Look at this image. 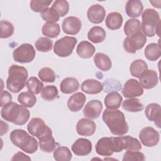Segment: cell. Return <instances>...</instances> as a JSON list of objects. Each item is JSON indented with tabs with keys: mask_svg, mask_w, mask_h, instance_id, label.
Instances as JSON below:
<instances>
[{
	"mask_svg": "<svg viewBox=\"0 0 161 161\" xmlns=\"http://www.w3.org/2000/svg\"><path fill=\"white\" fill-rule=\"evenodd\" d=\"M28 132L38 139L45 136L47 134L52 133V130L40 118H33L29 121L27 125Z\"/></svg>",
	"mask_w": 161,
	"mask_h": 161,
	"instance_id": "9c48e42d",
	"label": "cell"
},
{
	"mask_svg": "<svg viewBox=\"0 0 161 161\" xmlns=\"http://www.w3.org/2000/svg\"><path fill=\"white\" fill-rule=\"evenodd\" d=\"M147 42V36L142 31L127 36L123 41L125 50L130 53H135L137 50L142 49Z\"/></svg>",
	"mask_w": 161,
	"mask_h": 161,
	"instance_id": "ba28073f",
	"label": "cell"
},
{
	"mask_svg": "<svg viewBox=\"0 0 161 161\" xmlns=\"http://www.w3.org/2000/svg\"><path fill=\"white\" fill-rule=\"evenodd\" d=\"M103 89V84L97 80L87 79L81 84V90L88 94H96L100 93Z\"/></svg>",
	"mask_w": 161,
	"mask_h": 161,
	"instance_id": "44dd1931",
	"label": "cell"
},
{
	"mask_svg": "<svg viewBox=\"0 0 161 161\" xmlns=\"http://www.w3.org/2000/svg\"><path fill=\"white\" fill-rule=\"evenodd\" d=\"M81 27V21L75 16H68L63 20L62 23V30L67 35H74L77 34L80 31Z\"/></svg>",
	"mask_w": 161,
	"mask_h": 161,
	"instance_id": "4fadbf2b",
	"label": "cell"
},
{
	"mask_svg": "<svg viewBox=\"0 0 161 161\" xmlns=\"http://www.w3.org/2000/svg\"><path fill=\"white\" fill-rule=\"evenodd\" d=\"M1 116L5 121L21 126L28 121L30 113L24 106L11 102L3 107L1 110Z\"/></svg>",
	"mask_w": 161,
	"mask_h": 161,
	"instance_id": "7a4b0ae2",
	"label": "cell"
},
{
	"mask_svg": "<svg viewBox=\"0 0 161 161\" xmlns=\"http://www.w3.org/2000/svg\"><path fill=\"white\" fill-rule=\"evenodd\" d=\"M43 35L49 38H56L60 33V25L58 23H45L42 28Z\"/></svg>",
	"mask_w": 161,
	"mask_h": 161,
	"instance_id": "e575fe53",
	"label": "cell"
},
{
	"mask_svg": "<svg viewBox=\"0 0 161 161\" xmlns=\"http://www.w3.org/2000/svg\"><path fill=\"white\" fill-rule=\"evenodd\" d=\"M52 8L58 13L60 17H63L69 12V4L65 0H56L53 3Z\"/></svg>",
	"mask_w": 161,
	"mask_h": 161,
	"instance_id": "ee69618b",
	"label": "cell"
},
{
	"mask_svg": "<svg viewBox=\"0 0 161 161\" xmlns=\"http://www.w3.org/2000/svg\"><path fill=\"white\" fill-rule=\"evenodd\" d=\"M9 138L13 145L27 153H33L38 150L37 140L24 130H13L10 133Z\"/></svg>",
	"mask_w": 161,
	"mask_h": 161,
	"instance_id": "277c9868",
	"label": "cell"
},
{
	"mask_svg": "<svg viewBox=\"0 0 161 161\" xmlns=\"http://www.w3.org/2000/svg\"><path fill=\"white\" fill-rule=\"evenodd\" d=\"M1 136L6 133L8 131V125L7 123L3 122V120H1Z\"/></svg>",
	"mask_w": 161,
	"mask_h": 161,
	"instance_id": "681fc988",
	"label": "cell"
},
{
	"mask_svg": "<svg viewBox=\"0 0 161 161\" xmlns=\"http://www.w3.org/2000/svg\"><path fill=\"white\" fill-rule=\"evenodd\" d=\"M0 101H1L0 106L1 107H4L6 104H8V103L11 102V101H12V96L7 91L2 90L1 91Z\"/></svg>",
	"mask_w": 161,
	"mask_h": 161,
	"instance_id": "7dc6e473",
	"label": "cell"
},
{
	"mask_svg": "<svg viewBox=\"0 0 161 161\" xmlns=\"http://www.w3.org/2000/svg\"><path fill=\"white\" fill-rule=\"evenodd\" d=\"M103 120L111 133L114 135L123 136L128 131V125L125 114L117 109H105L103 113Z\"/></svg>",
	"mask_w": 161,
	"mask_h": 161,
	"instance_id": "6da1fadb",
	"label": "cell"
},
{
	"mask_svg": "<svg viewBox=\"0 0 161 161\" xmlns=\"http://www.w3.org/2000/svg\"><path fill=\"white\" fill-rule=\"evenodd\" d=\"M77 42L76 38L65 36L57 40L53 45V52L60 57H67L70 55Z\"/></svg>",
	"mask_w": 161,
	"mask_h": 161,
	"instance_id": "8992f818",
	"label": "cell"
},
{
	"mask_svg": "<svg viewBox=\"0 0 161 161\" xmlns=\"http://www.w3.org/2000/svg\"><path fill=\"white\" fill-rule=\"evenodd\" d=\"M144 54L145 57L150 61L157 60L161 55L160 45L158 43H149L145 48Z\"/></svg>",
	"mask_w": 161,
	"mask_h": 161,
	"instance_id": "f546056e",
	"label": "cell"
},
{
	"mask_svg": "<svg viewBox=\"0 0 161 161\" xmlns=\"http://www.w3.org/2000/svg\"><path fill=\"white\" fill-rule=\"evenodd\" d=\"M138 136L142 143L147 147H153L157 145L160 140L159 133L150 126L142 129Z\"/></svg>",
	"mask_w": 161,
	"mask_h": 161,
	"instance_id": "30bf717a",
	"label": "cell"
},
{
	"mask_svg": "<svg viewBox=\"0 0 161 161\" xmlns=\"http://www.w3.org/2000/svg\"><path fill=\"white\" fill-rule=\"evenodd\" d=\"M52 2V0H31L30 6L34 12L42 13L48 8Z\"/></svg>",
	"mask_w": 161,
	"mask_h": 161,
	"instance_id": "b9f144b4",
	"label": "cell"
},
{
	"mask_svg": "<svg viewBox=\"0 0 161 161\" xmlns=\"http://www.w3.org/2000/svg\"><path fill=\"white\" fill-rule=\"evenodd\" d=\"M11 160H31V158L23 152H18L13 155Z\"/></svg>",
	"mask_w": 161,
	"mask_h": 161,
	"instance_id": "c3c4849f",
	"label": "cell"
},
{
	"mask_svg": "<svg viewBox=\"0 0 161 161\" xmlns=\"http://www.w3.org/2000/svg\"><path fill=\"white\" fill-rule=\"evenodd\" d=\"M123 97L117 92H112L108 94L104 98V104L107 109H116L121 106Z\"/></svg>",
	"mask_w": 161,
	"mask_h": 161,
	"instance_id": "83f0119b",
	"label": "cell"
},
{
	"mask_svg": "<svg viewBox=\"0 0 161 161\" xmlns=\"http://www.w3.org/2000/svg\"><path fill=\"white\" fill-rule=\"evenodd\" d=\"M35 50L33 45L30 43L21 44L13 52L14 60L21 64L32 62L35 57Z\"/></svg>",
	"mask_w": 161,
	"mask_h": 161,
	"instance_id": "52a82bcc",
	"label": "cell"
},
{
	"mask_svg": "<svg viewBox=\"0 0 161 161\" xmlns=\"http://www.w3.org/2000/svg\"><path fill=\"white\" fill-rule=\"evenodd\" d=\"M1 38H8L14 33V28L12 23L7 20L2 19L0 22Z\"/></svg>",
	"mask_w": 161,
	"mask_h": 161,
	"instance_id": "7bdbcfd3",
	"label": "cell"
},
{
	"mask_svg": "<svg viewBox=\"0 0 161 161\" xmlns=\"http://www.w3.org/2000/svg\"><path fill=\"white\" fill-rule=\"evenodd\" d=\"M58 91L55 86H47L41 92V97L45 101H52L58 97Z\"/></svg>",
	"mask_w": 161,
	"mask_h": 161,
	"instance_id": "f35d334b",
	"label": "cell"
},
{
	"mask_svg": "<svg viewBox=\"0 0 161 161\" xmlns=\"http://www.w3.org/2000/svg\"><path fill=\"white\" fill-rule=\"evenodd\" d=\"M96 66L102 71H108L112 67V62L108 55L104 53H96L94 56Z\"/></svg>",
	"mask_w": 161,
	"mask_h": 161,
	"instance_id": "484cf974",
	"label": "cell"
},
{
	"mask_svg": "<svg viewBox=\"0 0 161 161\" xmlns=\"http://www.w3.org/2000/svg\"><path fill=\"white\" fill-rule=\"evenodd\" d=\"M28 73L22 66L12 65L8 69V77L6 80L7 89L13 93H18L26 85Z\"/></svg>",
	"mask_w": 161,
	"mask_h": 161,
	"instance_id": "3957f363",
	"label": "cell"
},
{
	"mask_svg": "<svg viewBox=\"0 0 161 161\" xmlns=\"http://www.w3.org/2000/svg\"><path fill=\"white\" fill-rule=\"evenodd\" d=\"M123 108L131 113H137L142 111L144 108L143 104L137 98H129L125 99L122 104Z\"/></svg>",
	"mask_w": 161,
	"mask_h": 161,
	"instance_id": "4dcf8cb0",
	"label": "cell"
},
{
	"mask_svg": "<svg viewBox=\"0 0 161 161\" xmlns=\"http://www.w3.org/2000/svg\"><path fill=\"white\" fill-rule=\"evenodd\" d=\"M43 84L36 77H30L26 82L28 91L33 94H38L43 89Z\"/></svg>",
	"mask_w": 161,
	"mask_h": 161,
	"instance_id": "74e56055",
	"label": "cell"
},
{
	"mask_svg": "<svg viewBox=\"0 0 161 161\" xmlns=\"http://www.w3.org/2000/svg\"><path fill=\"white\" fill-rule=\"evenodd\" d=\"M142 19L141 30L143 33L148 37L154 36L156 28L160 23L158 13L153 9H146L142 14Z\"/></svg>",
	"mask_w": 161,
	"mask_h": 161,
	"instance_id": "5b68a950",
	"label": "cell"
},
{
	"mask_svg": "<svg viewBox=\"0 0 161 161\" xmlns=\"http://www.w3.org/2000/svg\"><path fill=\"white\" fill-rule=\"evenodd\" d=\"M123 141L124 150L130 151H139L142 149V145L138 139L131 136H121Z\"/></svg>",
	"mask_w": 161,
	"mask_h": 161,
	"instance_id": "836d02e7",
	"label": "cell"
},
{
	"mask_svg": "<svg viewBox=\"0 0 161 161\" xmlns=\"http://www.w3.org/2000/svg\"><path fill=\"white\" fill-rule=\"evenodd\" d=\"M96 125L91 119L81 118L79 119L76 125V131L79 135L89 136L96 131Z\"/></svg>",
	"mask_w": 161,
	"mask_h": 161,
	"instance_id": "e0dca14e",
	"label": "cell"
},
{
	"mask_svg": "<svg viewBox=\"0 0 161 161\" xmlns=\"http://www.w3.org/2000/svg\"><path fill=\"white\" fill-rule=\"evenodd\" d=\"M96 153L104 157H109L114 152V143L113 136L112 137H103L100 138L96 146Z\"/></svg>",
	"mask_w": 161,
	"mask_h": 161,
	"instance_id": "7c38bea8",
	"label": "cell"
},
{
	"mask_svg": "<svg viewBox=\"0 0 161 161\" xmlns=\"http://www.w3.org/2000/svg\"><path fill=\"white\" fill-rule=\"evenodd\" d=\"M79 82L77 79L69 77L62 80L60 84V89L62 93L69 94L77 91L79 88Z\"/></svg>",
	"mask_w": 161,
	"mask_h": 161,
	"instance_id": "603a6c76",
	"label": "cell"
},
{
	"mask_svg": "<svg viewBox=\"0 0 161 161\" xmlns=\"http://www.w3.org/2000/svg\"><path fill=\"white\" fill-rule=\"evenodd\" d=\"M106 16V10L104 8L99 4H96L91 6L87 12L88 19L92 23L99 24L103 22Z\"/></svg>",
	"mask_w": 161,
	"mask_h": 161,
	"instance_id": "2e32d148",
	"label": "cell"
},
{
	"mask_svg": "<svg viewBox=\"0 0 161 161\" xmlns=\"http://www.w3.org/2000/svg\"><path fill=\"white\" fill-rule=\"evenodd\" d=\"M141 31V23L136 18L128 19L124 26V33L127 36H130Z\"/></svg>",
	"mask_w": 161,
	"mask_h": 161,
	"instance_id": "d6a6232c",
	"label": "cell"
},
{
	"mask_svg": "<svg viewBox=\"0 0 161 161\" xmlns=\"http://www.w3.org/2000/svg\"><path fill=\"white\" fill-rule=\"evenodd\" d=\"M145 114L149 121H153L155 125L160 128L161 108L160 104L154 103H150L145 108Z\"/></svg>",
	"mask_w": 161,
	"mask_h": 161,
	"instance_id": "d6986e66",
	"label": "cell"
},
{
	"mask_svg": "<svg viewBox=\"0 0 161 161\" xmlns=\"http://www.w3.org/2000/svg\"><path fill=\"white\" fill-rule=\"evenodd\" d=\"M121 93L125 97H135L142 96L143 94V89L137 80L130 79L125 83Z\"/></svg>",
	"mask_w": 161,
	"mask_h": 161,
	"instance_id": "8fae6325",
	"label": "cell"
},
{
	"mask_svg": "<svg viewBox=\"0 0 161 161\" xmlns=\"http://www.w3.org/2000/svg\"><path fill=\"white\" fill-rule=\"evenodd\" d=\"M123 18L122 15L118 12L109 13L106 18V26L111 30H116L121 28Z\"/></svg>",
	"mask_w": 161,
	"mask_h": 161,
	"instance_id": "cb8c5ba5",
	"label": "cell"
},
{
	"mask_svg": "<svg viewBox=\"0 0 161 161\" xmlns=\"http://www.w3.org/2000/svg\"><path fill=\"white\" fill-rule=\"evenodd\" d=\"M150 3L152 4V6L155 8H160V1H150Z\"/></svg>",
	"mask_w": 161,
	"mask_h": 161,
	"instance_id": "f907efd6",
	"label": "cell"
},
{
	"mask_svg": "<svg viewBox=\"0 0 161 161\" xmlns=\"http://www.w3.org/2000/svg\"><path fill=\"white\" fill-rule=\"evenodd\" d=\"M103 106L102 103L97 99L89 101L83 109V114L89 119H96L99 117Z\"/></svg>",
	"mask_w": 161,
	"mask_h": 161,
	"instance_id": "9a60e30c",
	"label": "cell"
},
{
	"mask_svg": "<svg viewBox=\"0 0 161 161\" xmlns=\"http://www.w3.org/2000/svg\"><path fill=\"white\" fill-rule=\"evenodd\" d=\"M145 160L144 154L142 152L138 151H130L126 150L124 153L122 160L123 161H131V160H138L143 161Z\"/></svg>",
	"mask_w": 161,
	"mask_h": 161,
	"instance_id": "bcb514c9",
	"label": "cell"
},
{
	"mask_svg": "<svg viewBox=\"0 0 161 161\" xmlns=\"http://www.w3.org/2000/svg\"><path fill=\"white\" fill-rule=\"evenodd\" d=\"M72 151L78 156H86L92 151V143L88 139H77L71 147Z\"/></svg>",
	"mask_w": 161,
	"mask_h": 161,
	"instance_id": "ac0fdd59",
	"label": "cell"
},
{
	"mask_svg": "<svg viewBox=\"0 0 161 161\" xmlns=\"http://www.w3.org/2000/svg\"><path fill=\"white\" fill-rule=\"evenodd\" d=\"M18 101L26 108H32L36 103V97L29 91L22 92L18 96Z\"/></svg>",
	"mask_w": 161,
	"mask_h": 161,
	"instance_id": "d590c367",
	"label": "cell"
},
{
	"mask_svg": "<svg viewBox=\"0 0 161 161\" xmlns=\"http://www.w3.org/2000/svg\"><path fill=\"white\" fill-rule=\"evenodd\" d=\"M72 157V153L67 147H59L53 151V158L57 161H69Z\"/></svg>",
	"mask_w": 161,
	"mask_h": 161,
	"instance_id": "8d00e7d4",
	"label": "cell"
},
{
	"mask_svg": "<svg viewBox=\"0 0 161 161\" xmlns=\"http://www.w3.org/2000/svg\"><path fill=\"white\" fill-rule=\"evenodd\" d=\"M86 101V96L82 92H76L71 96L67 101V107L72 112L80 111Z\"/></svg>",
	"mask_w": 161,
	"mask_h": 161,
	"instance_id": "ffe728a7",
	"label": "cell"
},
{
	"mask_svg": "<svg viewBox=\"0 0 161 161\" xmlns=\"http://www.w3.org/2000/svg\"><path fill=\"white\" fill-rule=\"evenodd\" d=\"M36 49L42 52H48L50 51L53 47V42L46 37H40L35 42Z\"/></svg>",
	"mask_w": 161,
	"mask_h": 161,
	"instance_id": "ab89813d",
	"label": "cell"
},
{
	"mask_svg": "<svg viewBox=\"0 0 161 161\" xmlns=\"http://www.w3.org/2000/svg\"><path fill=\"white\" fill-rule=\"evenodd\" d=\"M106 36L105 30L101 26H95L91 28L87 33L88 39L94 43L103 42Z\"/></svg>",
	"mask_w": 161,
	"mask_h": 161,
	"instance_id": "f1b7e54d",
	"label": "cell"
},
{
	"mask_svg": "<svg viewBox=\"0 0 161 161\" xmlns=\"http://www.w3.org/2000/svg\"><path fill=\"white\" fill-rule=\"evenodd\" d=\"M139 81L142 88L146 89H152L155 87L158 82L157 74L153 70L147 69L140 75Z\"/></svg>",
	"mask_w": 161,
	"mask_h": 161,
	"instance_id": "5bb4252c",
	"label": "cell"
},
{
	"mask_svg": "<svg viewBox=\"0 0 161 161\" xmlns=\"http://www.w3.org/2000/svg\"><path fill=\"white\" fill-rule=\"evenodd\" d=\"M143 9V4L139 0H129L125 4V12L129 17H139Z\"/></svg>",
	"mask_w": 161,
	"mask_h": 161,
	"instance_id": "7402d4cb",
	"label": "cell"
},
{
	"mask_svg": "<svg viewBox=\"0 0 161 161\" xmlns=\"http://www.w3.org/2000/svg\"><path fill=\"white\" fill-rule=\"evenodd\" d=\"M40 15L43 19L48 23H56L60 18L58 13L52 7L48 8L45 11L41 13Z\"/></svg>",
	"mask_w": 161,
	"mask_h": 161,
	"instance_id": "f6af8a7d",
	"label": "cell"
},
{
	"mask_svg": "<svg viewBox=\"0 0 161 161\" xmlns=\"http://www.w3.org/2000/svg\"><path fill=\"white\" fill-rule=\"evenodd\" d=\"M38 75L40 79L45 82H53L56 79L55 73L49 67L42 68L39 70Z\"/></svg>",
	"mask_w": 161,
	"mask_h": 161,
	"instance_id": "60d3db41",
	"label": "cell"
},
{
	"mask_svg": "<svg viewBox=\"0 0 161 161\" xmlns=\"http://www.w3.org/2000/svg\"><path fill=\"white\" fill-rule=\"evenodd\" d=\"M96 48L94 46L87 41L80 42L76 49L77 55L82 58H89L94 53Z\"/></svg>",
	"mask_w": 161,
	"mask_h": 161,
	"instance_id": "d4e9b609",
	"label": "cell"
},
{
	"mask_svg": "<svg viewBox=\"0 0 161 161\" xmlns=\"http://www.w3.org/2000/svg\"><path fill=\"white\" fill-rule=\"evenodd\" d=\"M148 69L147 64L142 59H136L133 61L130 66L131 75L136 78H139L140 75Z\"/></svg>",
	"mask_w": 161,
	"mask_h": 161,
	"instance_id": "1f68e13d",
	"label": "cell"
},
{
	"mask_svg": "<svg viewBox=\"0 0 161 161\" xmlns=\"http://www.w3.org/2000/svg\"><path fill=\"white\" fill-rule=\"evenodd\" d=\"M38 140L40 148L44 152H52L55 150L57 145L54 138L52 136V133L45 135L39 138Z\"/></svg>",
	"mask_w": 161,
	"mask_h": 161,
	"instance_id": "4316f807",
	"label": "cell"
}]
</instances>
